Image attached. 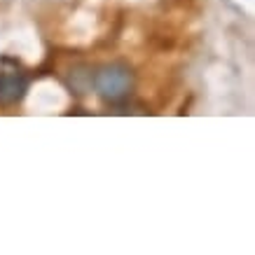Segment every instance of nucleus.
I'll return each instance as SVG.
<instances>
[{
    "mask_svg": "<svg viewBox=\"0 0 255 255\" xmlns=\"http://www.w3.org/2000/svg\"><path fill=\"white\" fill-rule=\"evenodd\" d=\"M133 85H136V75L133 70L122 61H113L101 66L94 73V89L103 101L108 103H122L131 96Z\"/></svg>",
    "mask_w": 255,
    "mask_h": 255,
    "instance_id": "f257e3e1",
    "label": "nucleus"
},
{
    "mask_svg": "<svg viewBox=\"0 0 255 255\" xmlns=\"http://www.w3.org/2000/svg\"><path fill=\"white\" fill-rule=\"evenodd\" d=\"M28 92V78L23 73H0V108L16 106Z\"/></svg>",
    "mask_w": 255,
    "mask_h": 255,
    "instance_id": "f03ea898",
    "label": "nucleus"
}]
</instances>
